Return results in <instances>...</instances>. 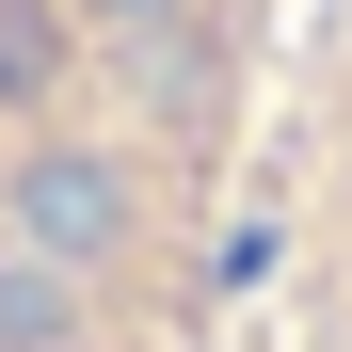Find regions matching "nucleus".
<instances>
[{
    "label": "nucleus",
    "mask_w": 352,
    "mask_h": 352,
    "mask_svg": "<svg viewBox=\"0 0 352 352\" xmlns=\"http://www.w3.org/2000/svg\"><path fill=\"white\" fill-rule=\"evenodd\" d=\"M288 80V0H0V352H192Z\"/></svg>",
    "instance_id": "obj_1"
},
{
    "label": "nucleus",
    "mask_w": 352,
    "mask_h": 352,
    "mask_svg": "<svg viewBox=\"0 0 352 352\" xmlns=\"http://www.w3.org/2000/svg\"><path fill=\"white\" fill-rule=\"evenodd\" d=\"M272 224H288L305 352H352V16L305 48V80L272 112Z\"/></svg>",
    "instance_id": "obj_2"
}]
</instances>
